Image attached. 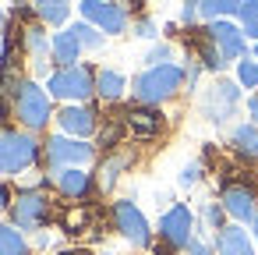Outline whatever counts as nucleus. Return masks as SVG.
I'll return each mask as SVG.
<instances>
[{"mask_svg": "<svg viewBox=\"0 0 258 255\" xmlns=\"http://www.w3.org/2000/svg\"><path fill=\"white\" fill-rule=\"evenodd\" d=\"M187 82L184 68L177 64H156L149 71H142L135 82H131V96L138 103H166L180 92V85Z\"/></svg>", "mask_w": 258, "mask_h": 255, "instance_id": "obj_1", "label": "nucleus"}, {"mask_svg": "<svg viewBox=\"0 0 258 255\" xmlns=\"http://www.w3.org/2000/svg\"><path fill=\"white\" fill-rule=\"evenodd\" d=\"M46 89L50 96L57 99H68V103H82L96 92V71L89 64H71V68H60L46 78Z\"/></svg>", "mask_w": 258, "mask_h": 255, "instance_id": "obj_2", "label": "nucleus"}, {"mask_svg": "<svg viewBox=\"0 0 258 255\" xmlns=\"http://www.w3.org/2000/svg\"><path fill=\"white\" fill-rule=\"evenodd\" d=\"M39 160V142L32 131H4L0 135V174H22Z\"/></svg>", "mask_w": 258, "mask_h": 255, "instance_id": "obj_3", "label": "nucleus"}, {"mask_svg": "<svg viewBox=\"0 0 258 255\" xmlns=\"http://www.w3.org/2000/svg\"><path fill=\"white\" fill-rule=\"evenodd\" d=\"M15 114H18V121H22L29 131L46 128V121L53 117V110H50V92L39 89L36 82H22V89H18V96H15Z\"/></svg>", "mask_w": 258, "mask_h": 255, "instance_id": "obj_4", "label": "nucleus"}, {"mask_svg": "<svg viewBox=\"0 0 258 255\" xmlns=\"http://www.w3.org/2000/svg\"><path fill=\"white\" fill-rule=\"evenodd\" d=\"M96 156V149L85 138H71V135H53L46 138V163L50 170H64V167H85Z\"/></svg>", "mask_w": 258, "mask_h": 255, "instance_id": "obj_5", "label": "nucleus"}, {"mask_svg": "<svg viewBox=\"0 0 258 255\" xmlns=\"http://www.w3.org/2000/svg\"><path fill=\"white\" fill-rule=\"evenodd\" d=\"M11 216H15V227H18V230H39V227L50 223L53 202H50L43 191H22V195L11 202Z\"/></svg>", "mask_w": 258, "mask_h": 255, "instance_id": "obj_6", "label": "nucleus"}, {"mask_svg": "<svg viewBox=\"0 0 258 255\" xmlns=\"http://www.w3.org/2000/svg\"><path fill=\"white\" fill-rule=\"evenodd\" d=\"M82 18L92 22L99 32H110V36H120L127 29V11L124 4H117V0H82Z\"/></svg>", "mask_w": 258, "mask_h": 255, "instance_id": "obj_7", "label": "nucleus"}, {"mask_svg": "<svg viewBox=\"0 0 258 255\" xmlns=\"http://www.w3.org/2000/svg\"><path fill=\"white\" fill-rule=\"evenodd\" d=\"M237 103H240V85L219 78L212 89H205V96H202V114H205L212 124H223V121L233 117Z\"/></svg>", "mask_w": 258, "mask_h": 255, "instance_id": "obj_8", "label": "nucleus"}, {"mask_svg": "<svg viewBox=\"0 0 258 255\" xmlns=\"http://www.w3.org/2000/svg\"><path fill=\"white\" fill-rule=\"evenodd\" d=\"M113 223H117V230L131 241V244H138V248H149V241H152V230H149V220L142 216V209L131 202V198H120V202H113Z\"/></svg>", "mask_w": 258, "mask_h": 255, "instance_id": "obj_9", "label": "nucleus"}, {"mask_svg": "<svg viewBox=\"0 0 258 255\" xmlns=\"http://www.w3.org/2000/svg\"><path fill=\"white\" fill-rule=\"evenodd\" d=\"M159 237L166 241V248H187V241L195 237V216L187 206H170L159 220Z\"/></svg>", "mask_w": 258, "mask_h": 255, "instance_id": "obj_10", "label": "nucleus"}, {"mask_svg": "<svg viewBox=\"0 0 258 255\" xmlns=\"http://www.w3.org/2000/svg\"><path fill=\"white\" fill-rule=\"evenodd\" d=\"M223 209L240 220V223H254L258 220V191L251 184H223Z\"/></svg>", "mask_w": 258, "mask_h": 255, "instance_id": "obj_11", "label": "nucleus"}, {"mask_svg": "<svg viewBox=\"0 0 258 255\" xmlns=\"http://www.w3.org/2000/svg\"><path fill=\"white\" fill-rule=\"evenodd\" d=\"M205 36L216 43V50L223 54V61H237V57H244V39H247V36H244L237 25H230L226 18H219V22H209Z\"/></svg>", "mask_w": 258, "mask_h": 255, "instance_id": "obj_12", "label": "nucleus"}, {"mask_svg": "<svg viewBox=\"0 0 258 255\" xmlns=\"http://www.w3.org/2000/svg\"><path fill=\"white\" fill-rule=\"evenodd\" d=\"M120 121L131 131V138H138V142H149V138H156L163 131V114L149 110V107H131V110H124Z\"/></svg>", "mask_w": 258, "mask_h": 255, "instance_id": "obj_13", "label": "nucleus"}, {"mask_svg": "<svg viewBox=\"0 0 258 255\" xmlns=\"http://www.w3.org/2000/svg\"><path fill=\"white\" fill-rule=\"evenodd\" d=\"M57 124H60L64 135H71V138H85V135L96 131V114H92L89 107L75 103V107H64V110L57 114Z\"/></svg>", "mask_w": 258, "mask_h": 255, "instance_id": "obj_14", "label": "nucleus"}, {"mask_svg": "<svg viewBox=\"0 0 258 255\" xmlns=\"http://www.w3.org/2000/svg\"><path fill=\"white\" fill-rule=\"evenodd\" d=\"M50 177H53L57 191H60V195H68V198H85V195L92 191V174H85L82 167H64V170H50Z\"/></svg>", "mask_w": 258, "mask_h": 255, "instance_id": "obj_15", "label": "nucleus"}, {"mask_svg": "<svg viewBox=\"0 0 258 255\" xmlns=\"http://www.w3.org/2000/svg\"><path fill=\"white\" fill-rule=\"evenodd\" d=\"M216 255H254V237L244 227L230 223L216 230Z\"/></svg>", "mask_w": 258, "mask_h": 255, "instance_id": "obj_16", "label": "nucleus"}, {"mask_svg": "<svg viewBox=\"0 0 258 255\" xmlns=\"http://www.w3.org/2000/svg\"><path fill=\"white\" fill-rule=\"evenodd\" d=\"M50 54H53V61H57L60 68H71V64L82 57V43H78V36H75L71 29H64V32H57V36L50 39Z\"/></svg>", "mask_w": 258, "mask_h": 255, "instance_id": "obj_17", "label": "nucleus"}, {"mask_svg": "<svg viewBox=\"0 0 258 255\" xmlns=\"http://www.w3.org/2000/svg\"><path fill=\"white\" fill-rule=\"evenodd\" d=\"M22 46L32 54V64H36V71L43 75V71H46V54H50V39H46V32H43L39 25L22 29Z\"/></svg>", "mask_w": 258, "mask_h": 255, "instance_id": "obj_18", "label": "nucleus"}, {"mask_svg": "<svg viewBox=\"0 0 258 255\" xmlns=\"http://www.w3.org/2000/svg\"><path fill=\"white\" fill-rule=\"evenodd\" d=\"M124 89H127V82H124L120 71H113V68H99V71H96V96H99V99L117 103V99L124 96Z\"/></svg>", "mask_w": 258, "mask_h": 255, "instance_id": "obj_19", "label": "nucleus"}, {"mask_svg": "<svg viewBox=\"0 0 258 255\" xmlns=\"http://www.w3.org/2000/svg\"><path fill=\"white\" fill-rule=\"evenodd\" d=\"M240 4L244 0H198V15L209 18V22H219V18L240 15Z\"/></svg>", "mask_w": 258, "mask_h": 255, "instance_id": "obj_20", "label": "nucleus"}, {"mask_svg": "<svg viewBox=\"0 0 258 255\" xmlns=\"http://www.w3.org/2000/svg\"><path fill=\"white\" fill-rule=\"evenodd\" d=\"M36 15L46 25H60L71 15V0H36Z\"/></svg>", "mask_w": 258, "mask_h": 255, "instance_id": "obj_21", "label": "nucleus"}, {"mask_svg": "<svg viewBox=\"0 0 258 255\" xmlns=\"http://www.w3.org/2000/svg\"><path fill=\"white\" fill-rule=\"evenodd\" d=\"M0 255H29V241L15 223H0Z\"/></svg>", "mask_w": 258, "mask_h": 255, "instance_id": "obj_22", "label": "nucleus"}, {"mask_svg": "<svg viewBox=\"0 0 258 255\" xmlns=\"http://www.w3.org/2000/svg\"><path fill=\"white\" fill-rule=\"evenodd\" d=\"M233 149L247 160H258V124H240L233 131Z\"/></svg>", "mask_w": 258, "mask_h": 255, "instance_id": "obj_23", "label": "nucleus"}, {"mask_svg": "<svg viewBox=\"0 0 258 255\" xmlns=\"http://www.w3.org/2000/svg\"><path fill=\"white\" fill-rule=\"evenodd\" d=\"M127 163H131V156H127V152H117V156H110V160L99 167V188H103V191H110V188L117 184V174H120Z\"/></svg>", "mask_w": 258, "mask_h": 255, "instance_id": "obj_24", "label": "nucleus"}, {"mask_svg": "<svg viewBox=\"0 0 258 255\" xmlns=\"http://www.w3.org/2000/svg\"><path fill=\"white\" fill-rule=\"evenodd\" d=\"M71 32L78 36L82 50H99V46H103V32H99L92 22H78V25H71Z\"/></svg>", "mask_w": 258, "mask_h": 255, "instance_id": "obj_25", "label": "nucleus"}, {"mask_svg": "<svg viewBox=\"0 0 258 255\" xmlns=\"http://www.w3.org/2000/svg\"><path fill=\"white\" fill-rule=\"evenodd\" d=\"M237 18H240V32L251 36V39H258V0H244Z\"/></svg>", "mask_w": 258, "mask_h": 255, "instance_id": "obj_26", "label": "nucleus"}, {"mask_svg": "<svg viewBox=\"0 0 258 255\" xmlns=\"http://www.w3.org/2000/svg\"><path fill=\"white\" fill-rule=\"evenodd\" d=\"M92 227V213L89 209H68L64 213V230L68 234H82V230H89Z\"/></svg>", "mask_w": 258, "mask_h": 255, "instance_id": "obj_27", "label": "nucleus"}, {"mask_svg": "<svg viewBox=\"0 0 258 255\" xmlns=\"http://www.w3.org/2000/svg\"><path fill=\"white\" fill-rule=\"evenodd\" d=\"M237 82H240L244 89H258V61L244 57V61L237 64Z\"/></svg>", "mask_w": 258, "mask_h": 255, "instance_id": "obj_28", "label": "nucleus"}, {"mask_svg": "<svg viewBox=\"0 0 258 255\" xmlns=\"http://www.w3.org/2000/svg\"><path fill=\"white\" fill-rule=\"evenodd\" d=\"M223 202H205V209H202V216H205V223L212 227V230H223L226 223H223Z\"/></svg>", "mask_w": 258, "mask_h": 255, "instance_id": "obj_29", "label": "nucleus"}, {"mask_svg": "<svg viewBox=\"0 0 258 255\" xmlns=\"http://www.w3.org/2000/svg\"><path fill=\"white\" fill-rule=\"evenodd\" d=\"M145 61H149L152 68H156V64H166V61H170V46H166V43H159V46H152Z\"/></svg>", "mask_w": 258, "mask_h": 255, "instance_id": "obj_30", "label": "nucleus"}, {"mask_svg": "<svg viewBox=\"0 0 258 255\" xmlns=\"http://www.w3.org/2000/svg\"><path fill=\"white\" fill-rule=\"evenodd\" d=\"M198 177H202V167H198V163H191V167H184V170H180V184H184V188H191Z\"/></svg>", "mask_w": 258, "mask_h": 255, "instance_id": "obj_31", "label": "nucleus"}, {"mask_svg": "<svg viewBox=\"0 0 258 255\" xmlns=\"http://www.w3.org/2000/svg\"><path fill=\"white\" fill-rule=\"evenodd\" d=\"M135 36H142V39H156L159 32H156V25H152L149 18H142V22L135 25Z\"/></svg>", "mask_w": 258, "mask_h": 255, "instance_id": "obj_32", "label": "nucleus"}, {"mask_svg": "<svg viewBox=\"0 0 258 255\" xmlns=\"http://www.w3.org/2000/svg\"><path fill=\"white\" fill-rule=\"evenodd\" d=\"M187 255H216V251H212L202 237H191V241H187Z\"/></svg>", "mask_w": 258, "mask_h": 255, "instance_id": "obj_33", "label": "nucleus"}, {"mask_svg": "<svg viewBox=\"0 0 258 255\" xmlns=\"http://www.w3.org/2000/svg\"><path fill=\"white\" fill-rule=\"evenodd\" d=\"M8 206H11V191H8L4 184H0V213H4Z\"/></svg>", "mask_w": 258, "mask_h": 255, "instance_id": "obj_34", "label": "nucleus"}, {"mask_svg": "<svg viewBox=\"0 0 258 255\" xmlns=\"http://www.w3.org/2000/svg\"><path fill=\"white\" fill-rule=\"evenodd\" d=\"M247 114H251V117H254V124H258V92L247 99Z\"/></svg>", "mask_w": 258, "mask_h": 255, "instance_id": "obj_35", "label": "nucleus"}, {"mask_svg": "<svg viewBox=\"0 0 258 255\" xmlns=\"http://www.w3.org/2000/svg\"><path fill=\"white\" fill-rule=\"evenodd\" d=\"M60 255H89V251H60Z\"/></svg>", "mask_w": 258, "mask_h": 255, "instance_id": "obj_36", "label": "nucleus"}, {"mask_svg": "<svg viewBox=\"0 0 258 255\" xmlns=\"http://www.w3.org/2000/svg\"><path fill=\"white\" fill-rule=\"evenodd\" d=\"M254 244H258V220H254Z\"/></svg>", "mask_w": 258, "mask_h": 255, "instance_id": "obj_37", "label": "nucleus"}, {"mask_svg": "<svg viewBox=\"0 0 258 255\" xmlns=\"http://www.w3.org/2000/svg\"><path fill=\"white\" fill-rule=\"evenodd\" d=\"M254 61H258V46H254Z\"/></svg>", "mask_w": 258, "mask_h": 255, "instance_id": "obj_38", "label": "nucleus"}, {"mask_svg": "<svg viewBox=\"0 0 258 255\" xmlns=\"http://www.w3.org/2000/svg\"><path fill=\"white\" fill-rule=\"evenodd\" d=\"M0 25H4V15H0Z\"/></svg>", "mask_w": 258, "mask_h": 255, "instance_id": "obj_39", "label": "nucleus"}]
</instances>
